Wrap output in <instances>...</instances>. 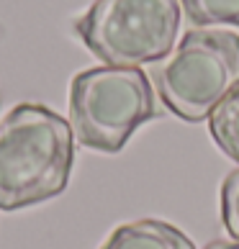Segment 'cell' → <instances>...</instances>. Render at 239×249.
Here are the masks:
<instances>
[{
	"label": "cell",
	"mask_w": 239,
	"mask_h": 249,
	"mask_svg": "<svg viewBox=\"0 0 239 249\" xmlns=\"http://www.w3.org/2000/svg\"><path fill=\"white\" fill-rule=\"evenodd\" d=\"M208 131L219 149L239 164V90L224 98L208 116Z\"/></svg>",
	"instance_id": "8992f818"
},
{
	"label": "cell",
	"mask_w": 239,
	"mask_h": 249,
	"mask_svg": "<svg viewBox=\"0 0 239 249\" xmlns=\"http://www.w3.org/2000/svg\"><path fill=\"white\" fill-rule=\"evenodd\" d=\"M77 39L108 67L157 64L175 49L178 0H95L72 23Z\"/></svg>",
	"instance_id": "277c9868"
},
{
	"label": "cell",
	"mask_w": 239,
	"mask_h": 249,
	"mask_svg": "<svg viewBox=\"0 0 239 249\" xmlns=\"http://www.w3.org/2000/svg\"><path fill=\"white\" fill-rule=\"evenodd\" d=\"M221 221L229 236L239 242V167L221 182Z\"/></svg>",
	"instance_id": "ba28073f"
},
{
	"label": "cell",
	"mask_w": 239,
	"mask_h": 249,
	"mask_svg": "<svg viewBox=\"0 0 239 249\" xmlns=\"http://www.w3.org/2000/svg\"><path fill=\"white\" fill-rule=\"evenodd\" d=\"M75 162L72 126L39 103H21L0 121V211L47 203L64 193Z\"/></svg>",
	"instance_id": "6da1fadb"
},
{
	"label": "cell",
	"mask_w": 239,
	"mask_h": 249,
	"mask_svg": "<svg viewBox=\"0 0 239 249\" xmlns=\"http://www.w3.org/2000/svg\"><path fill=\"white\" fill-rule=\"evenodd\" d=\"M193 26H239V0H180Z\"/></svg>",
	"instance_id": "52a82bcc"
},
{
	"label": "cell",
	"mask_w": 239,
	"mask_h": 249,
	"mask_svg": "<svg viewBox=\"0 0 239 249\" xmlns=\"http://www.w3.org/2000/svg\"><path fill=\"white\" fill-rule=\"evenodd\" d=\"M100 249H196L178 226L160 218H142L121 224Z\"/></svg>",
	"instance_id": "5b68a950"
},
{
	"label": "cell",
	"mask_w": 239,
	"mask_h": 249,
	"mask_svg": "<svg viewBox=\"0 0 239 249\" xmlns=\"http://www.w3.org/2000/svg\"><path fill=\"white\" fill-rule=\"evenodd\" d=\"M203 249H239V242L237 239H214Z\"/></svg>",
	"instance_id": "9c48e42d"
},
{
	"label": "cell",
	"mask_w": 239,
	"mask_h": 249,
	"mask_svg": "<svg viewBox=\"0 0 239 249\" xmlns=\"http://www.w3.org/2000/svg\"><path fill=\"white\" fill-rule=\"evenodd\" d=\"M162 106L185 124H198L239 90V36L224 29H193L149 72Z\"/></svg>",
	"instance_id": "7a4b0ae2"
},
{
	"label": "cell",
	"mask_w": 239,
	"mask_h": 249,
	"mask_svg": "<svg viewBox=\"0 0 239 249\" xmlns=\"http://www.w3.org/2000/svg\"><path fill=\"white\" fill-rule=\"evenodd\" d=\"M152 80L139 67H93L70 82V126L95 152H121L131 134L157 118Z\"/></svg>",
	"instance_id": "3957f363"
}]
</instances>
